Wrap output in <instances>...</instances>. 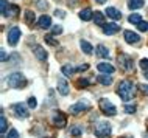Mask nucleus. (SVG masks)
<instances>
[{"mask_svg": "<svg viewBox=\"0 0 148 138\" xmlns=\"http://www.w3.org/2000/svg\"><path fill=\"white\" fill-rule=\"evenodd\" d=\"M8 44L11 47H16L19 42V39H21V30H19V26H11L10 31H8Z\"/></svg>", "mask_w": 148, "mask_h": 138, "instance_id": "obj_7", "label": "nucleus"}, {"mask_svg": "<svg viewBox=\"0 0 148 138\" xmlns=\"http://www.w3.org/2000/svg\"><path fill=\"white\" fill-rule=\"evenodd\" d=\"M111 132H112V127L108 121H98L94 126V133L98 138H108L111 135Z\"/></svg>", "mask_w": 148, "mask_h": 138, "instance_id": "obj_3", "label": "nucleus"}, {"mask_svg": "<svg viewBox=\"0 0 148 138\" xmlns=\"http://www.w3.org/2000/svg\"><path fill=\"white\" fill-rule=\"evenodd\" d=\"M61 72H62V74H66V76H72V74L77 72V67H72V65H62Z\"/></svg>", "mask_w": 148, "mask_h": 138, "instance_id": "obj_24", "label": "nucleus"}, {"mask_svg": "<svg viewBox=\"0 0 148 138\" xmlns=\"http://www.w3.org/2000/svg\"><path fill=\"white\" fill-rule=\"evenodd\" d=\"M128 20H130V23H133V25H139V23L142 22V16L140 14H131L130 17H128Z\"/></svg>", "mask_w": 148, "mask_h": 138, "instance_id": "obj_25", "label": "nucleus"}, {"mask_svg": "<svg viewBox=\"0 0 148 138\" xmlns=\"http://www.w3.org/2000/svg\"><path fill=\"white\" fill-rule=\"evenodd\" d=\"M23 19H25V22L28 23V25H33L34 20H36V16H34L33 11L27 9V11H25V14H23Z\"/></svg>", "mask_w": 148, "mask_h": 138, "instance_id": "obj_19", "label": "nucleus"}, {"mask_svg": "<svg viewBox=\"0 0 148 138\" xmlns=\"http://www.w3.org/2000/svg\"><path fill=\"white\" fill-rule=\"evenodd\" d=\"M95 53H97V56H100V57H108L109 56V51H108V48L105 45H98L97 48H95Z\"/></svg>", "mask_w": 148, "mask_h": 138, "instance_id": "obj_20", "label": "nucleus"}, {"mask_svg": "<svg viewBox=\"0 0 148 138\" xmlns=\"http://www.w3.org/2000/svg\"><path fill=\"white\" fill-rule=\"evenodd\" d=\"M38 8H41V9H47V3H44V0H39V2H38Z\"/></svg>", "mask_w": 148, "mask_h": 138, "instance_id": "obj_38", "label": "nucleus"}, {"mask_svg": "<svg viewBox=\"0 0 148 138\" xmlns=\"http://www.w3.org/2000/svg\"><path fill=\"white\" fill-rule=\"evenodd\" d=\"M139 65H140V68L143 70V72H148V59H140Z\"/></svg>", "mask_w": 148, "mask_h": 138, "instance_id": "obj_29", "label": "nucleus"}, {"mask_svg": "<svg viewBox=\"0 0 148 138\" xmlns=\"http://www.w3.org/2000/svg\"><path fill=\"white\" fill-rule=\"evenodd\" d=\"M117 95L120 96V99H123V101H131V99L134 98V95H136L134 84H133L130 79L122 81V82L119 84V87H117Z\"/></svg>", "mask_w": 148, "mask_h": 138, "instance_id": "obj_1", "label": "nucleus"}, {"mask_svg": "<svg viewBox=\"0 0 148 138\" xmlns=\"http://www.w3.org/2000/svg\"><path fill=\"white\" fill-rule=\"evenodd\" d=\"M79 47H81V50L84 51L86 54H92V51H94V48H92V45H90L87 41H81V42H79Z\"/></svg>", "mask_w": 148, "mask_h": 138, "instance_id": "obj_22", "label": "nucleus"}, {"mask_svg": "<svg viewBox=\"0 0 148 138\" xmlns=\"http://www.w3.org/2000/svg\"><path fill=\"white\" fill-rule=\"evenodd\" d=\"M0 56H2V62H6V53H5V50H0Z\"/></svg>", "mask_w": 148, "mask_h": 138, "instance_id": "obj_40", "label": "nucleus"}, {"mask_svg": "<svg viewBox=\"0 0 148 138\" xmlns=\"http://www.w3.org/2000/svg\"><path fill=\"white\" fill-rule=\"evenodd\" d=\"M79 19H81V20H84V22L90 20V19H94V13H92L90 8H84V9L79 11Z\"/></svg>", "mask_w": 148, "mask_h": 138, "instance_id": "obj_17", "label": "nucleus"}, {"mask_svg": "<svg viewBox=\"0 0 148 138\" xmlns=\"http://www.w3.org/2000/svg\"><path fill=\"white\" fill-rule=\"evenodd\" d=\"M53 124L56 126V127H59V129H62V127H66V124H67V118H66V115H64L62 112H55L53 113Z\"/></svg>", "mask_w": 148, "mask_h": 138, "instance_id": "obj_8", "label": "nucleus"}, {"mask_svg": "<svg viewBox=\"0 0 148 138\" xmlns=\"http://www.w3.org/2000/svg\"><path fill=\"white\" fill-rule=\"evenodd\" d=\"M87 110H90V104L87 101H78V102H75V104H72L69 107V112L72 113V115H79V113L87 112Z\"/></svg>", "mask_w": 148, "mask_h": 138, "instance_id": "obj_6", "label": "nucleus"}, {"mask_svg": "<svg viewBox=\"0 0 148 138\" xmlns=\"http://www.w3.org/2000/svg\"><path fill=\"white\" fill-rule=\"evenodd\" d=\"M139 89H140V92H142L143 95H148V85L140 84V85H139Z\"/></svg>", "mask_w": 148, "mask_h": 138, "instance_id": "obj_36", "label": "nucleus"}, {"mask_svg": "<svg viewBox=\"0 0 148 138\" xmlns=\"http://www.w3.org/2000/svg\"><path fill=\"white\" fill-rule=\"evenodd\" d=\"M58 92L62 95V96H67L69 95V84L64 78H58Z\"/></svg>", "mask_w": 148, "mask_h": 138, "instance_id": "obj_10", "label": "nucleus"}, {"mask_svg": "<svg viewBox=\"0 0 148 138\" xmlns=\"http://www.w3.org/2000/svg\"><path fill=\"white\" fill-rule=\"evenodd\" d=\"M55 14L59 16V17H66V13H64L62 9H56V11H55Z\"/></svg>", "mask_w": 148, "mask_h": 138, "instance_id": "obj_39", "label": "nucleus"}, {"mask_svg": "<svg viewBox=\"0 0 148 138\" xmlns=\"http://www.w3.org/2000/svg\"><path fill=\"white\" fill-rule=\"evenodd\" d=\"M125 112L126 113H134L136 112V106L133 104V106H131V104H126L125 106Z\"/></svg>", "mask_w": 148, "mask_h": 138, "instance_id": "obj_34", "label": "nucleus"}, {"mask_svg": "<svg viewBox=\"0 0 148 138\" xmlns=\"http://www.w3.org/2000/svg\"><path fill=\"white\" fill-rule=\"evenodd\" d=\"M6 126H8V123H6V118L5 116H0V132H2V135L6 132Z\"/></svg>", "mask_w": 148, "mask_h": 138, "instance_id": "obj_27", "label": "nucleus"}, {"mask_svg": "<svg viewBox=\"0 0 148 138\" xmlns=\"http://www.w3.org/2000/svg\"><path fill=\"white\" fill-rule=\"evenodd\" d=\"M95 2H97V3H100V5H103V3L106 2V0H95Z\"/></svg>", "mask_w": 148, "mask_h": 138, "instance_id": "obj_41", "label": "nucleus"}, {"mask_svg": "<svg viewBox=\"0 0 148 138\" xmlns=\"http://www.w3.org/2000/svg\"><path fill=\"white\" fill-rule=\"evenodd\" d=\"M44 39H45V44H49L51 47H56L58 45V41H56V39H53V36H50V34H49V36H45Z\"/></svg>", "mask_w": 148, "mask_h": 138, "instance_id": "obj_28", "label": "nucleus"}, {"mask_svg": "<svg viewBox=\"0 0 148 138\" xmlns=\"http://www.w3.org/2000/svg\"><path fill=\"white\" fill-rule=\"evenodd\" d=\"M98 106H100V110H101L105 115H108V116L117 115V109H115V106L109 99H106V98H101V99L98 101Z\"/></svg>", "mask_w": 148, "mask_h": 138, "instance_id": "obj_4", "label": "nucleus"}, {"mask_svg": "<svg viewBox=\"0 0 148 138\" xmlns=\"http://www.w3.org/2000/svg\"><path fill=\"white\" fill-rule=\"evenodd\" d=\"M89 68V65L87 64H83V65H78L77 67V72H84V70H87Z\"/></svg>", "mask_w": 148, "mask_h": 138, "instance_id": "obj_37", "label": "nucleus"}, {"mask_svg": "<svg viewBox=\"0 0 148 138\" xmlns=\"http://www.w3.org/2000/svg\"><path fill=\"white\" fill-rule=\"evenodd\" d=\"M97 79H98L100 84H103V85H111V84H112V78L108 76V74H100Z\"/></svg>", "mask_w": 148, "mask_h": 138, "instance_id": "obj_23", "label": "nucleus"}, {"mask_svg": "<svg viewBox=\"0 0 148 138\" xmlns=\"http://www.w3.org/2000/svg\"><path fill=\"white\" fill-rule=\"evenodd\" d=\"M77 85H78V87H87V85H89V81L84 79V78H81V79H78Z\"/></svg>", "mask_w": 148, "mask_h": 138, "instance_id": "obj_33", "label": "nucleus"}, {"mask_svg": "<svg viewBox=\"0 0 148 138\" xmlns=\"http://www.w3.org/2000/svg\"><path fill=\"white\" fill-rule=\"evenodd\" d=\"M145 78H147V79H148V72H145Z\"/></svg>", "mask_w": 148, "mask_h": 138, "instance_id": "obj_42", "label": "nucleus"}, {"mask_svg": "<svg viewBox=\"0 0 148 138\" xmlns=\"http://www.w3.org/2000/svg\"><path fill=\"white\" fill-rule=\"evenodd\" d=\"M123 36H125V41L128 44H137L139 41H140V37H139L137 33H133V31H125L123 33Z\"/></svg>", "mask_w": 148, "mask_h": 138, "instance_id": "obj_12", "label": "nucleus"}, {"mask_svg": "<svg viewBox=\"0 0 148 138\" xmlns=\"http://www.w3.org/2000/svg\"><path fill=\"white\" fill-rule=\"evenodd\" d=\"M38 25H39V28H50L51 26V19H50V16H47V14H44L41 19L38 20Z\"/></svg>", "mask_w": 148, "mask_h": 138, "instance_id": "obj_14", "label": "nucleus"}, {"mask_svg": "<svg viewBox=\"0 0 148 138\" xmlns=\"http://www.w3.org/2000/svg\"><path fill=\"white\" fill-rule=\"evenodd\" d=\"M13 110L16 112V115H17L19 118H28V110H27V107L23 104H21V102H17V104L13 106Z\"/></svg>", "mask_w": 148, "mask_h": 138, "instance_id": "obj_9", "label": "nucleus"}, {"mask_svg": "<svg viewBox=\"0 0 148 138\" xmlns=\"http://www.w3.org/2000/svg\"><path fill=\"white\" fill-rule=\"evenodd\" d=\"M94 20H95V23H97L98 26H105L106 23H105V14L103 13H100V11H95L94 13Z\"/></svg>", "mask_w": 148, "mask_h": 138, "instance_id": "obj_18", "label": "nucleus"}, {"mask_svg": "<svg viewBox=\"0 0 148 138\" xmlns=\"http://www.w3.org/2000/svg\"><path fill=\"white\" fill-rule=\"evenodd\" d=\"M145 3H143V0H130L128 2V8L130 9H139V8H142Z\"/></svg>", "mask_w": 148, "mask_h": 138, "instance_id": "obj_21", "label": "nucleus"}, {"mask_svg": "<svg viewBox=\"0 0 148 138\" xmlns=\"http://www.w3.org/2000/svg\"><path fill=\"white\" fill-rule=\"evenodd\" d=\"M81 133H83L81 126H73V127L70 129V135H73V137H79Z\"/></svg>", "mask_w": 148, "mask_h": 138, "instance_id": "obj_26", "label": "nucleus"}, {"mask_svg": "<svg viewBox=\"0 0 148 138\" xmlns=\"http://www.w3.org/2000/svg\"><path fill=\"white\" fill-rule=\"evenodd\" d=\"M97 68H98L100 73H105V74H111V73L115 72V68L111 64H108V62H100L97 65Z\"/></svg>", "mask_w": 148, "mask_h": 138, "instance_id": "obj_11", "label": "nucleus"}, {"mask_svg": "<svg viewBox=\"0 0 148 138\" xmlns=\"http://www.w3.org/2000/svg\"><path fill=\"white\" fill-rule=\"evenodd\" d=\"M36 106H38V102H36V98H34V96L28 98V107H30V109H36Z\"/></svg>", "mask_w": 148, "mask_h": 138, "instance_id": "obj_31", "label": "nucleus"}, {"mask_svg": "<svg viewBox=\"0 0 148 138\" xmlns=\"http://www.w3.org/2000/svg\"><path fill=\"white\" fill-rule=\"evenodd\" d=\"M122 138H131V137H122Z\"/></svg>", "mask_w": 148, "mask_h": 138, "instance_id": "obj_43", "label": "nucleus"}, {"mask_svg": "<svg viewBox=\"0 0 148 138\" xmlns=\"http://www.w3.org/2000/svg\"><path fill=\"white\" fill-rule=\"evenodd\" d=\"M119 62H120V67H122L125 72H134V61L130 54H125V53H120L119 56Z\"/></svg>", "mask_w": 148, "mask_h": 138, "instance_id": "obj_5", "label": "nucleus"}, {"mask_svg": "<svg viewBox=\"0 0 148 138\" xmlns=\"http://www.w3.org/2000/svg\"><path fill=\"white\" fill-rule=\"evenodd\" d=\"M51 33L53 34H61L62 33V26L61 25H55L53 28H51Z\"/></svg>", "mask_w": 148, "mask_h": 138, "instance_id": "obj_35", "label": "nucleus"}, {"mask_svg": "<svg viewBox=\"0 0 148 138\" xmlns=\"http://www.w3.org/2000/svg\"><path fill=\"white\" fill-rule=\"evenodd\" d=\"M119 30H120V26L117 25V23H108V25L103 26V33L108 34V36H111V34L119 33Z\"/></svg>", "mask_w": 148, "mask_h": 138, "instance_id": "obj_13", "label": "nucleus"}, {"mask_svg": "<svg viewBox=\"0 0 148 138\" xmlns=\"http://www.w3.org/2000/svg\"><path fill=\"white\" fill-rule=\"evenodd\" d=\"M106 14H108V17H111V19H114V20H120L122 19V13H120L119 9H115V8H106Z\"/></svg>", "mask_w": 148, "mask_h": 138, "instance_id": "obj_16", "label": "nucleus"}, {"mask_svg": "<svg viewBox=\"0 0 148 138\" xmlns=\"http://www.w3.org/2000/svg\"><path fill=\"white\" fill-rule=\"evenodd\" d=\"M137 28H139V31H148V22L145 20V22H140V23H139V25H137Z\"/></svg>", "mask_w": 148, "mask_h": 138, "instance_id": "obj_30", "label": "nucleus"}, {"mask_svg": "<svg viewBox=\"0 0 148 138\" xmlns=\"http://www.w3.org/2000/svg\"><path fill=\"white\" fill-rule=\"evenodd\" d=\"M33 53H34V56L38 57L39 61H45V59H47V51L44 50L41 45H36L34 50H33Z\"/></svg>", "mask_w": 148, "mask_h": 138, "instance_id": "obj_15", "label": "nucleus"}, {"mask_svg": "<svg viewBox=\"0 0 148 138\" xmlns=\"http://www.w3.org/2000/svg\"><path fill=\"white\" fill-rule=\"evenodd\" d=\"M6 138H21V137H19V132L16 131V129H11V131L8 132V137Z\"/></svg>", "mask_w": 148, "mask_h": 138, "instance_id": "obj_32", "label": "nucleus"}, {"mask_svg": "<svg viewBox=\"0 0 148 138\" xmlns=\"http://www.w3.org/2000/svg\"><path fill=\"white\" fill-rule=\"evenodd\" d=\"M6 84L10 89H22L27 85V78L23 76L21 72L11 73V74H8V78H6Z\"/></svg>", "mask_w": 148, "mask_h": 138, "instance_id": "obj_2", "label": "nucleus"}]
</instances>
